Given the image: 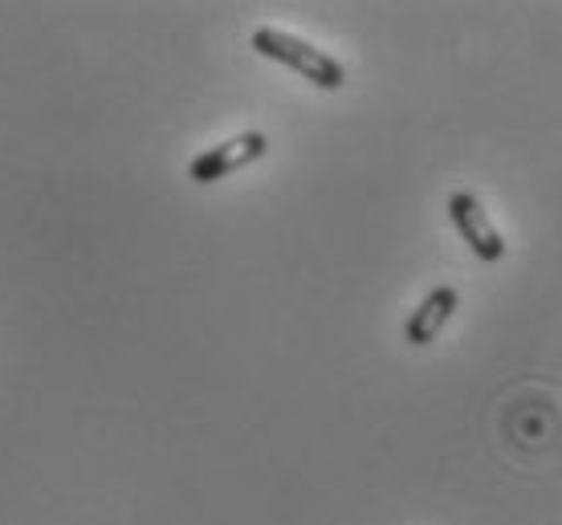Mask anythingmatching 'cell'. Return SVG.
Here are the masks:
<instances>
[{
  "instance_id": "cell-3",
  "label": "cell",
  "mask_w": 562,
  "mask_h": 525,
  "mask_svg": "<svg viewBox=\"0 0 562 525\" xmlns=\"http://www.w3.org/2000/svg\"><path fill=\"white\" fill-rule=\"evenodd\" d=\"M449 216H452V225H457V232H461V241L469 244L485 265H497V261L506 256L502 232H497V225L490 220V213L481 208V199L473 196V192H452Z\"/></svg>"
},
{
  "instance_id": "cell-1",
  "label": "cell",
  "mask_w": 562,
  "mask_h": 525,
  "mask_svg": "<svg viewBox=\"0 0 562 525\" xmlns=\"http://www.w3.org/2000/svg\"><path fill=\"white\" fill-rule=\"evenodd\" d=\"M249 45H254L261 57L278 61V66H285V70H294L297 78H306L310 85H318V90H342V85H347L342 61L330 57L326 49H318V45H310L306 37H297V33L261 25V28H254Z\"/></svg>"
},
{
  "instance_id": "cell-2",
  "label": "cell",
  "mask_w": 562,
  "mask_h": 525,
  "mask_svg": "<svg viewBox=\"0 0 562 525\" xmlns=\"http://www.w3.org/2000/svg\"><path fill=\"white\" fill-rule=\"evenodd\" d=\"M266 156H269L266 135H261V130H240L233 139L216 142L209 151H200V156L188 163V180H192V184H216V180H225V175L249 168V163H257V159H266Z\"/></svg>"
},
{
  "instance_id": "cell-4",
  "label": "cell",
  "mask_w": 562,
  "mask_h": 525,
  "mask_svg": "<svg viewBox=\"0 0 562 525\" xmlns=\"http://www.w3.org/2000/svg\"><path fill=\"white\" fill-rule=\"evenodd\" d=\"M457 306H461V294H457L452 285H436V289H428L424 301L412 310L408 322H404V339H408L412 346H428V342H436L440 339V330L449 327V318L457 313Z\"/></svg>"
}]
</instances>
